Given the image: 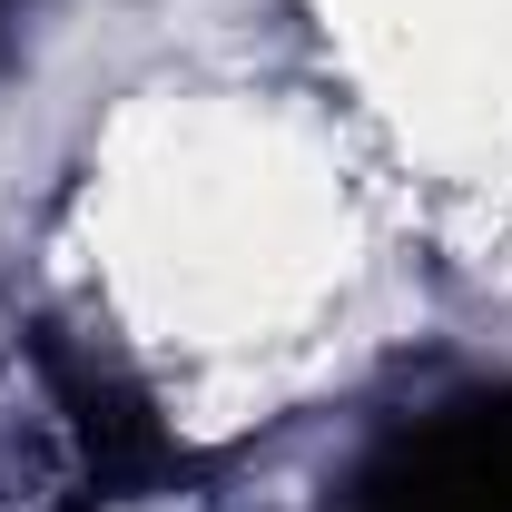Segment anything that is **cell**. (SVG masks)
Here are the masks:
<instances>
[{
	"instance_id": "6da1fadb",
	"label": "cell",
	"mask_w": 512,
	"mask_h": 512,
	"mask_svg": "<svg viewBox=\"0 0 512 512\" xmlns=\"http://www.w3.org/2000/svg\"><path fill=\"white\" fill-rule=\"evenodd\" d=\"M345 512H512V384L453 394L424 424L384 434Z\"/></svg>"
},
{
	"instance_id": "7a4b0ae2",
	"label": "cell",
	"mask_w": 512,
	"mask_h": 512,
	"mask_svg": "<svg viewBox=\"0 0 512 512\" xmlns=\"http://www.w3.org/2000/svg\"><path fill=\"white\" fill-rule=\"evenodd\" d=\"M50 384H60L69 434H79V453H89V473H99V483L138 493V483L178 473V444H168V424H158V414H148V404H138L119 375H99V365H69V355H50Z\"/></svg>"
},
{
	"instance_id": "3957f363",
	"label": "cell",
	"mask_w": 512,
	"mask_h": 512,
	"mask_svg": "<svg viewBox=\"0 0 512 512\" xmlns=\"http://www.w3.org/2000/svg\"><path fill=\"white\" fill-rule=\"evenodd\" d=\"M0 20H10V0H0Z\"/></svg>"
}]
</instances>
